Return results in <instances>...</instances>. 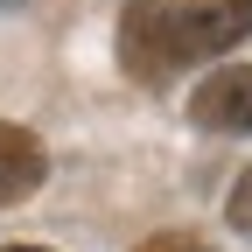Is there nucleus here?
<instances>
[{"label":"nucleus","mask_w":252,"mask_h":252,"mask_svg":"<svg viewBox=\"0 0 252 252\" xmlns=\"http://www.w3.org/2000/svg\"><path fill=\"white\" fill-rule=\"evenodd\" d=\"M252 35V0H175V7H154L133 0L119 21V63L147 84L175 77L182 63L224 56Z\"/></svg>","instance_id":"1"},{"label":"nucleus","mask_w":252,"mask_h":252,"mask_svg":"<svg viewBox=\"0 0 252 252\" xmlns=\"http://www.w3.org/2000/svg\"><path fill=\"white\" fill-rule=\"evenodd\" d=\"M189 119L210 126V133H252V63L210 70L196 91H189Z\"/></svg>","instance_id":"2"},{"label":"nucleus","mask_w":252,"mask_h":252,"mask_svg":"<svg viewBox=\"0 0 252 252\" xmlns=\"http://www.w3.org/2000/svg\"><path fill=\"white\" fill-rule=\"evenodd\" d=\"M42 175H49L42 140L28 133V126H7V119H0V210L28 203V196L42 189Z\"/></svg>","instance_id":"3"},{"label":"nucleus","mask_w":252,"mask_h":252,"mask_svg":"<svg viewBox=\"0 0 252 252\" xmlns=\"http://www.w3.org/2000/svg\"><path fill=\"white\" fill-rule=\"evenodd\" d=\"M133 252H210V238H196V231H154V238H140Z\"/></svg>","instance_id":"4"},{"label":"nucleus","mask_w":252,"mask_h":252,"mask_svg":"<svg viewBox=\"0 0 252 252\" xmlns=\"http://www.w3.org/2000/svg\"><path fill=\"white\" fill-rule=\"evenodd\" d=\"M224 217H231V231H245V238H252V168L231 182V203H224Z\"/></svg>","instance_id":"5"},{"label":"nucleus","mask_w":252,"mask_h":252,"mask_svg":"<svg viewBox=\"0 0 252 252\" xmlns=\"http://www.w3.org/2000/svg\"><path fill=\"white\" fill-rule=\"evenodd\" d=\"M0 252H49V245H0Z\"/></svg>","instance_id":"6"}]
</instances>
